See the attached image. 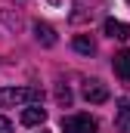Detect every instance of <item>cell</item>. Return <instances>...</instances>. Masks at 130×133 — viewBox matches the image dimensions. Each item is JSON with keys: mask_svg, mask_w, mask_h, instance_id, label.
Masks as SVG:
<instances>
[{"mask_svg": "<svg viewBox=\"0 0 130 133\" xmlns=\"http://www.w3.org/2000/svg\"><path fill=\"white\" fill-rule=\"evenodd\" d=\"M40 90L37 87H6L0 90V108H16V105H34L40 102Z\"/></svg>", "mask_w": 130, "mask_h": 133, "instance_id": "obj_1", "label": "cell"}, {"mask_svg": "<svg viewBox=\"0 0 130 133\" xmlns=\"http://www.w3.org/2000/svg\"><path fill=\"white\" fill-rule=\"evenodd\" d=\"M96 121L90 115H68L62 118V133H96Z\"/></svg>", "mask_w": 130, "mask_h": 133, "instance_id": "obj_2", "label": "cell"}, {"mask_svg": "<svg viewBox=\"0 0 130 133\" xmlns=\"http://www.w3.org/2000/svg\"><path fill=\"white\" fill-rule=\"evenodd\" d=\"M84 99L93 102V105L105 102V99H108V87H105L102 81H87V84H84Z\"/></svg>", "mask_w": 130, "mask_h": 133, "instance_id": "obj_3", "label": "cell"}, {"mask_svg": "<svg viewBox=\"0 0 130 133\" xmlns=\"http://www.w3.org/2000/svg\"><path fill=\"white\" fill-rule=\"evenodd\" d=\"M112 68H115V74H118L121 81H130V50H121V53H115V59H112Z\"/></svg>", "mask_w": 130, "mask_h": 133, "instance_id": "obj_4", "label": "cell"}, {"mask_svg": "<svg viewBox=\"0 0 130 133\" xmlns=\"http://www.w3.org/2000/svg\"><path fill=\"white\" fill-rule=\"evenodd\" d=\"M115 127L121 133H130V99L118 102V115H115Z\"/></svg>", "mask_w": 130, "mask_h": 133, "instance_id": "obj_5", "label": "cell"}, {"mask_svg": "<svg viewBox=\"0 0 130 133\" xmlns=\"http://www.w3.org/2000/svg\"><path fill=\"white\" fill-rule=\"evenodd\" d=\"M47 121V111L40 108V105H28L25 111H22V124L25 127H37V124H43Z\"/></svg>", "mask_w": 130, "mask_h": 133, "instance_id": "obj_6", "label": "cell"}, {"mask_svg": "<svg viewBox=\"0 0 130 133\" xmlns=\"http://www.w3.org/2000/svg\"><path fill=\"white\" fill-rule=\"evenodd\" d=\"M102 31L108 34L112 40H127V25L124 22H118V19H105V25H102Z\"/></svg>", "mask_w": 130, "mask_h": 133, "instance_id": "obj_7", "label": "cell"}, {"mask_svg": "<svg viewBox=\"0 0 130 133\" xmlns=\"http://www.w3.org/2000/svg\"><path fill=\"white\" fill-rule=\"evenodd\" d=\"M34 34H37V40H40V43H47V46H53V43H56V31H53L47 22H34Z\"/></svg>", "mask_w": 130, "mask_h": 133, "instance_id": "obj_8", "label": "cell"}, {"mask_svg": "<svg viewBox=\"0 0 130 133\" xmlns=\"http://www.w3.org/2000/svg\"><path fill=\"white\" fill-rule=\"evenodd\" d=\"M74 50L84 53V56H93V53H96V43H93L87 34H77V37H74Z\"/></svg>", "mask_w": 130, "mask_h": 133, "instance_id": "obj_9", "label": "cell"}, {"mask_svg": "<svg viewBox=\"0 0 130 133\" xmlns=\"http://www.w3.org/2000/svg\"><path fill=\"white\" fill-rule=\"evenodd\" d=\"M56 96H59V102L68 105V102H71V90H68V87H59V90H56Z\"/></svg>", "mask_w": 130, "mask_h": 133, "instance_id": "obj_10", "label": "cell"}, {"mask_svg": "<svg viewBox=\"0 0 130 133\" xmlns=\"http://www.w3.org/2000/svg\"><path fill=\"white\" fill-rule=\"evenodd\" d=\"M0 133H12V124H9V118H0Z\"/></svg>", "mask_w": 130, "mask_h": 133, "instance_id": "obj_11", "label": "cell"}, {"mask_svg": "<svg viewBox=\"0 0 130 133\" xmlns=\"http://www.w3.org/2000/svg\"><path fill=\"white\" fill-rule=\"evenodd\" d=\"M127 3H130V0H127Z\"/></svg>", "mask_w": 130, "mask_h": 133, "instance_id": "obj_12", "label": "cell"}]
</instances>
